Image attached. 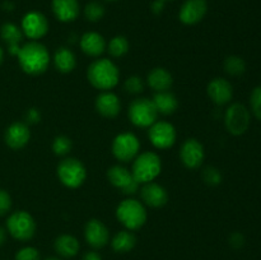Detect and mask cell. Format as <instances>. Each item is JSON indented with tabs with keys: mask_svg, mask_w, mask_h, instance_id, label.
Returning <instances> with one entry per match:
<instances>
[{
	"mask_svg": "<svg viewBox=\"0 0 261 260\" xmlns=\"http://www.w3.org/2000/svg\"><path fill=\"white\" fill-rule=\"evenodd\" d=\"M3 60H4V51H3V48L0 47V64L3 63Z\"/></svg>",
	"mask_w": 261,
	"mask_h": 260,
	"instance_id": "obj_42",
	"label": "cell"
},
{
	"mask_svg": "<svg viewBox=\"0 0 261 260\" xmlns=\"http://www.w3.org/2000/svg\"><path fill=\"white\" fill-rule=\"evenodd\" d=\"M129 47V41L125 36H115L114 38H111L109 46H107L110 55L114 56V58H121V56L126 55Z\"/></svg>",
	"mask_w": 261,
	"mask_h": 260,
	"instance_id": "obj_29",
	"label": "cell"
},
{
	"mask_svg": "<svg viewBox=\"0 0 261 260\" xmlns=\"http://www.w3.org/2000/svg\"><path fill=\"white\" fill-rule=\"evenodd\" d=\"M124 88L130 94H139L144 91V82L140 76L132 75L125 81Z\"/></svg>",
	"mask_w": 261,
	"mask_h": 260,
	"instance_id": "obj_32",
	"label": "cell"
},
{
	"mask_svg": "<svg viewBox=\"0 0 261 260\" xmlns=\"http://www.w3.org/2000/svg\"><path fill=\"white\" fill-rule=\"evenodd\" d=\"M158 111L149 98H137L130 103L127 116L133 125L138 127H149L157 121Z\"/></svg>",
	"mask_w": 261,
	"mask_h": 260,
	"instance_id": "obj_6",
	"label": "cell"
},
{
	"mask_svg": "<svg viewBox=\"0 0 261 260\" xmlns=\"http://www.w3.org/2000/svg\"><path fill=\"white\" fill-rule=\"evenodd\" d=\"M58 177L66 188L76 189L83 185L84 181H86L87 170L81 161L69 157L59 163Z\"/></svg>",
	"mask_w": 261,
	"mask_h": 260,
	"instance_id": "obj_5",
	"label": "cell"
},
{
	"mask_svg": "<svg viewBox=\"0 0 261 260\" xmlns=\"http://www.w3.org/2000/svg\"><path fill=\"white\" fill-rule=\"evenodd\" d=\"M209 98L218 106H223L231 102L233 97V88L232 84L224 78H214L212 79L206 87Z\"/></svg>",
	"mask_w": 261,
	"mask_h": 260,
	"instance_id": "obj_16",
	"label": "cell"
},
{
	"mask_svg": "<svg viewBox=\"0 0 261 260\" xmlns=\"http://www.w3.org/2000/svg\"><path fill=\"white\" fill-rule=\"evenodd\" d=\"M152 101L154 103L155 109H157L158 114L166 115V116L167 115H172L178 107L177 97L170 91L155 92Z\"/></svg>",
	"mask_w": 261,
	"mask_h": 260,
	"instance_id": "obj_24",
	"label": "cell"
},
{
	"mask_svg": "<svg viewBox=\"0 0 261 260\" xmlns=\"http://www.w3.org/2000/svg\"><path fill=\"white\" fill-rule=\"evenodd\" d=\"M71 147H73V143H71L70 138L65 137V135H59L53 142V152L60 157L68 154L71 150Z\"/></svg>",
	"mask_w": 261,
	"mask_h": 260,
	"instance_id": "obj_31",
	"label": "cell"
},
{
	"mask_svg": "<svg viewBox=\"0 0 261 260\" xmlns=\"http://www.w3.org/2000/svg\"><path fill=\"white\" fill-rule=\"evenodd\" d=\"M87 78L94 88L110 91L119 83L120 71L110 59H97L87 69Z\"/></svg>",
	"mask_w": 261,
	"mask_h": 260,
	"instance_id": "obj_2",
	"label": "cell"
},
{
	"mask_svg": "<svg viewBox=\"0 0 261 260\" xmlns=\"http://www.w3.org/2000/svg\"><path fill=\"white\" fill-rule=\"evenodd\" d=\"M208 12L206 0H185L178 12V19L186 25L198 24Z\"/></svg>",
	"mask_w": 261,
	"mask_h": 260,
	"instance_id": "obj_14",
	"label": "cell"
},
{
	"mask_svg": "<svg viewBox=\"0 0 261 260\" xmlns=\"http://www.w3.org/2000/svg\"><path fill=\"white\" fill-rule=\"evenodd\" d=\"M148 137L157 149H168L175 144L177 134L175 126L171 122L155 121L152 126H149Z\"/></svg>",
	"mask_w": 261,
	"mask_h": 260,
	"instance_id": "obj_10",
	"label": "cell"
},
{
	"mask_svg": "<svg viewBox=\"0 0 261 260\" xmlns=\"http://www.w3.org/2000/svg\"><path fill=\"white\" fill-rule=\"evenodd\" d=\"M116 217L120 223L129 231L142 228L147 222V209L137 199H125L117 205Z\"/></svg>",
	"mask_w": 261,
	"mask_h": 260,
	"instance_id": "obj_3",
	"label": "cell"
},
{
	"mask_svg": "<svg viewBox=\"0 0 261 260\" xmlns=\"http://www.w3.org/2000/svg\"><path fill=\"white\" fill-rule=\"evenodd\" d=\"M106 2H116V0H106Z\"/></svg>",
	"mask_w": 261,
	"mask_h": 260,
	"instance_id": "obj_45",
	"label": "cell"
},
{
	"mask_svg": "<svg viewBox=\"0 0 261 260\" xmlns=\"http://www.w3.org/2000/svg\"><path fill=\"white\" fill-rule=\"evenodd\" d=\"M5 237H7V235H5V229L3 228V227H0V246L5 242Z\"/></svg>",
	"mask_w": 261,
	"mask_h": 260,
	"instance_id": "obj_41",
	"label": "cell"
},
{
	"mask_svg": "<svg viewBox=\"0 0 261 260\" xmlns=\"http://www.w3.org/2000/svg\"><path fill=\"white\" fill-rule=\"evenodd\" d=\"M18 61L24 73L30 75H40L48 68L50 53L43 43L38 41H31L20 47Z\"/></svg>",
	"mask_w": 261,
	"mask_h": 260,
	"instance_id": "obj_1",
	"label": "cell"
},
{
	"mask_svg": "<svg viewBox=\"0 0 261 260\" xmlns=\"http://www.w3.org/2000/svg\"><path fill=\"white\" fill-rule=\"evenodd\" d=\"M53 13L60 22H73L81 13L78 0H53Z\"/></svg>",
	"mask_w": 261,
	"mask_h": 260,
	"instance_id": "obj_20",
	"label": "cell"
},
{
	"mask_svg": "<svg viewBox=\"0 0 261 260\" xmlns=\"http://www.w3.org/2000/svg\"><path fill=\"white\" fill-rule=\"evenodd\" d=\"M96 110L103 117L114 119L121 111V102L111 91H102L96 98Z\"/></svg>",
	"mask_w": 261,
	"mask_h": 260,
	"instance_id": "obj_19",
	"label": "cell"
},
{
	"mask_svg": "<svg viewBox=\"0 0 261 260\" xmlns=\"http://www.w3.org/2000/svg\"><path fill=\"white\" fill-rule=\"evenodd\" d=\"M162 2L166 3V2H172V0H162Z\"/></svg>",
	"mask_w": 261,
	"mask_h": 260,
	"instance_id": "obj_44",
	"label": "cell"
},
{
	"mask_svg": "<svg viewBox=\"0 0 261 260\" xmlns=\"http://www.w3.org/2000/svg\"><path fill=\"white\" fill-rule=\"evenodd\" d=\"M105 7L98 2H91L84 8V17L89 22H98L103 18Z\"/></svg>",
	"mask_w": 261,
	"mask_h": 260,
	"instance_id": "obj_30",
	"label": "cell"
},
{
	"mask_svg": "<svg viewBox=\"0 0 261 260\" xmlns=\"http://www.w3.org/2000/svg\"><path fill=\"white\" fill-rule=\"evenodd\" d=\"M8 232L19 241H28L35 236L36 222L25 211H17L10 214L7 221Z\"/></svg>",
	"mask_w": 261,
	"mask_h": 260,
	"instance_id": "obj_7",
	"label": "cell"
},
{
	"mask_svg": "<svg viewBox=\"0 0 261 260\" xmlns=\"http://www.w3.org/2000/svg\"><path fill=\"white\" fill-rule=\"evenodd\" d=\"M22 32L32 41H38L48 32V20L41 12H28L22 19Z\"/></svg>",
	"mask_w": 261,
	"mask_h": 260,
	"instance_id": "obj_12",
	"label": "cell"
},
{
	"mask_svg": "<svg viewBox=\"0 0 261 260\" xmlns=\"http://www.w3.org/2000/svg\"><path fill=\"white\" fill-rule=\"evenodd\" d=\"M250 105L254 116L261 121V86L255 87L250 97Z\"/></svg>",
	"mask_w": 261,
	"mask_h": 260,
	"instance_id": "obj_34",
	"label": "cell"
},
{
	"mask_svg": "<svg viewBox=\"0 0 261 260\" xmlns=\"http://www.w3.org/2000/svg\"><path fill=\"white\" fill-rule=\"evenodd\" d=\"M54 64L60 73H71L76 65V58L69 47H59L54 54Z\"/></svg>",
	"mask_w": 261,
	"mask_h": 260,
	"instance_id": "obj_26",
	"label": "cell"
},
{
	"mask_svg": "<svg viewBox=\"0 0 261 260\" xmlns=\"http://www.w3.org/2000/svg\"><path fill=\"white\" fill-rule=\"evenodd\" d=\"M162 171V161L154 152H143L134 158L132 173L139 184L152 183Z\"/></svg>",
	"mask_w": 261,
	"mask_h": 260,
	"instance_id": "obj_4",
	"label": "cell"
},
{
	"mask_svg": "<svg viewBox=\"0 0 261 260\" xmlns=\"http://www.w3.org/2000/svg\"><path fill=\"white\" fill-rule=\"evenodd\" d=\"M250 122H251V115L245 105L236 102L226 110L224 125L232 135L239 137V135L245 134L249 130Z\"/></svg>",
	"mask_w": 261,
	"mask_h": 260,
	"instance_id": "obj_8",
	"label": "cell"
},
{
	"mask_svg": "<svg viewBox=\"0 0 261 260\" xmlns=\"http://www.w3.org/2000/svg\"><path fill=\"white\" fill-rule=\"evenodd\" d=\"M148 86L155 92L168 91L173 84V78L170 71L165 68H154L147 76Z\"/></svg>",
	"mask_w": 261,
	"mask_h": 260,
	"instance_id": "obj_23",
	"label": "cell"
},
{
	"mask_svg": "<svg viewBox=\"0 0 261 260\" xmlns=\"http://www.w3.org/2000/svg\"><path fill=\"white\" fill-rule=\"evenodd\" d=\"M180 158L186 168L196 170L203 165L204 158H205L203 144L195 138H189L181 145Z\"/></svg>",
	"mask_w": 261,
	"mask_h": 260,
	"instance_id": "obj_13",
	"label": "cell"
},
{
	"mask_svg": "<svg viewBox=\"0 0 261 260\" xmlns=\"http://www.w3.org/2000/svg\"><path fill=\"white\" fill-rule=\"evenodd\" d=\"M224 70L232 76H240L246 71V63L241 56L231 55L224 60Z\"/></svg>",
	"mask_w": 261,
	"mask_h": 260,
	"instance_id": "obj_28",
	"label": "cell"
},
{
	"mask_svg": "<svg viewBox=\"0 0 261 260\" xmlns=\"http://www.w3.org/2000/svg\"><path fill=\"white\" fill-rule=\"evenodd\" d=\"M229 244H231V246L234 247V249H240V247H242L245 245L244 235L240 233V232H234V233H232L231 237H229Z\"/></svg>",
	"mask_w": 261,
	"mask_h": 260,
	"instance_id": "obj_38",
	"label": "cell"
},
{
	"mask_svg": "<svg viewBox=\"0 0 261 260\" xmlns=\"http://www.w3.org/2000/svg\"><path fill=\"white\" fill-rule=\"evenodd\" d=\"M15 260H40V252L32 246L23 247L15 254Z\"/></svg>",
	"mask_w": 261,
	"mask_h": 260,
	"instance_id": "obj_35",
	"label": "cell"
},
{
	"mask_svg": "<svg viewBox=\"0 0 261 260\" xmlns=\"http://www.w3.org/2000/svg\"><path fill=\"white\" fill-rule=\"evenodd\" d=\"M12 208V198L8 191L0 189V216H4Z\"/></svg>",
	"mask_w": 261,
	"mask_h": 260,
	"instance_id": "obj_36",
	"label": "cell"
},
{
	"mask_svg": "<svg viewBox=\"0 0 261 260\" xmlns=\"http://www.w3.org/2000/svg\"><path fill=\"white\" fill-rule=\"evenodd\" d=\"M54 247L55 251L58 252L60 256L63 257H74L79 252L81 245L76 237L71 236V235H60L58 239L54 242Z\"/></svg>",
	"mask_w": 261,
	"mask_h": 260,
	"instance_id": "obj_25",
	"label": "cell"
},
{
	"mask_svg": "<svg viewBox=\"0 0 261 260\" xmlns=\"http://www.w3.org/2000/svg\"><path fill=\"white\" fill-rule=\"evenodd\" d=\"M79 45H81L82 51L92 58H98L106 50V41H105L103 36L99 35L98 32H93V31L84 33L81 37Z\"/></svg>",
	"mask_w": 261,
	"mask_h": 260,
	"instance_id": "obj_21",
	"label": "cell"
},
{
	"mask_svg": "<svg viewBox=\"0 0 261 260\" xmlns=\"http://www.w3.org/2000/svg\"><path fill=\"white\" fill-rule=\"evenodd\" d=\"M46 260H61V259H59V257H47Z\"/></svg>",
	"mask_w": 261,
	"mask_h": 260,
	"instance_id": "obj_43",
	"label": "cell"
},
{
	"mask_svg": "<svg viewBox=\"0 0 261 260\" xmlns=\"http://www.w3.org/2000/svg\"><path fill=\"white\" fill-rule=\"evenodd\" d=\"M140 143L133 133H120L112 142V154L120 162H130L139 154Z\"/></svg>",
	"mask_w": 261,
	"mask_h": 260,
	"instance_id": "obj_9",
	"label": "cell"
},
{
	"mask_svg": "<svg viewBox=\"0 0 261 260\" xmlns=\"http://www.w3.org/2000/svg\"><path fill=\"white\" fill-rule=\"evenodd\" d=\"M0 35L2 38L4 40V42L8 45V51H9L10 55L18 56L20 51V41H22L23 32L18 25H15L14 23H4L0 28Z\"/></svg>",
	"mask_w": 261,
	"mask_h": 260,
	"instance_id": "obj_22",
	"label": "cell"
},
{
	"mask_svg": "<svg viewBox=\"0 0 261 260\" xmlns=\"http://www.w3.org/2000/svg\"><path fill=\"white\" fill-rule=\"evenodd\" d=\"M84 237L89 246L93 249H102L110 240V232L103 222L99 219H89L84 227Z\"/></svg>",
	"mask_w": 261,
	"mask_h": 260,
	"instance_id": "obj_15",
	"label": "cell"
},
{
	"mask_svg": "<svg viewBox=\"0 0 261 260\" xmlns=\"http://www.w3.org/2000/svg\"><path fill=\"white\" fill-rule=\"evenodd\" d=\"M107 178L115 188L120 189L126 195H133L139 190V185L133 173L121 165H115L107 171Z\"/></svg>",
	"mask_w": 261,
	"mask_h": 260,
	"instance_id": "obj_11",
	"label": "cell"
},
{
	"mask_svg": "<svg viewBox=\"0 0 261 260\" xmlns=\"http://www.w3.org/2000/svg\"><path fill=\"white\" fill-rule=\"evenodd\" d=\"M203 180L206 185L217 186L222 183V173L217 167L209 166L203 171Z\"/></svg>",
	"mask_w": 261,
	"mask_h": 260,
	"instance_id": "obj_33",
	"label": "cell"
},
{
	"mask_svg": "<svg viewBox=\"0 0 261 260\" xmlns=\"http://www.w3.org/2000/svg\"><path fill=\"white\" fill-rule=\"evenodd\" d=\"M83 260H102L101 255L96 251H88L83 256Z\"/></svg>",
	"mask_w": 261,
	"mask_h": 260,
	"instance_id": "obj_40",
	"label": "cell"
},
{
	"mask_svg": "<svg viewBox=\"0 0 261 260\" xmlns=\"http://www.w3.org/2000/svg\"><path fill=\"white\" fill-rule=\"evenodd\" d=\"M25 120H27L28 124H37L41 121V112L40 110L32 107V109L27 110L25 112Z\"/></svg>",
	"mask_w": 261,
	"mask_h": 260,
	"instance_id": "obj_37",
	"label": "cell"
},
{
	"mask_svg": "<svg viewBox=\"0 0 261 260\" xmlns=\"http://www.w3.org/2000/svg\"><path fill=\"white\" fill-rule=\"evenodd\" d=\"M135 244H137V237L129 229L117 232L111 241V246L114 251L120 252V254L132 251L134 249Z\"/></svg>",
	"mask_w": 261,
	"mask_h": 260,
	"instance_id": "obj_27",
	"label": "cell"
},
{
	"mask_svg": "<svg viewBox=\"0 0 261 260\" xmlns=\"http://www.w3.org/2000/svg\"><path fill=\"white\" fill-rule=\"evenodd\" d=\"M5 143L12 149H22L28 144L31 139V132L27 124L15 121L5 130Z\"/></svg>",
	"mask_w": 261,
	"mask_h": 260,
	"instance_id": "obj_17",
	"label": "cell"
},
{
	"mask_svg": "<svg viewBox=\"0 0 261 260\" xmlns=\"http://www.w3.org/2000/svg\"><path fill=\"white\" fill-rule=\"evenodd\" d=\"M140 195H142L143 203L152 208H161V206L166 205L168 201L167 190L154 181L143 184Z\"/></svg>",
	"mask_w": 261,
	"mask_h": 260,
	"instance_id": "obj_18",
	"label": "cell"
},
{
	"mask_svg": "<svg viewBox=\"0 0 261 260\" xmlns=\"http://www.w3.org/2000/svg\"><path fill=\"white\" fill-rule=\"evenodd\" d=\"M163 9H165V2H162V0H155L152 3V12L154 14H161Z\"/></svg>",
	"mask_w": 261,
	"mask_h": 260,
	"instance_id": "obj_39",
	"label": "cell"
}]
</instances>
